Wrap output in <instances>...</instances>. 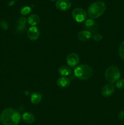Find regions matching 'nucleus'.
<instances>
[{"label": "nucleus", "mask_w": 124, "mask_h": 125, "mask_svg": "<svg viewBox=\"0 0 124 125\" xmlns=\"http://www.w3.org/2000/svg\"><path fill=\"white\" fill-rule=\"evenodd\" d=\"M20 120V114L14 109H5L0 115V122L3 125H18Z\"/></svg>", "instance_id": "1"}, {"label": "nucleus", "mask_w": 124, "mask_h": 125, "mask_svg": "<svg viewBox=\"0 0 124 125\" xmlns=\"http://www.w3.org/2000/svg\"><path fill=\"white\" fill-rule=\"evenodd\" d=\"M105 10L106 5L105 2L101 1H97L89 6L87 13L90 18L95 19L102 16Z\"/></svg>", "instance_id": "2"}, {"label": "nucleus", "mask_w": 124, "mask_h": 125, "mask_svg": "<svg viewBox=\"0 0 124 125\" xmlns=\"http://www.w3.org/2000/svg\"><path fill=\"white\" fill-rule=\"evenodd\" d=\"M74 75L80 80H86L91 78L93 74V70L91 66L81 64L74 69Z\"/></svg>", "instance_id": "3"}, {"label": "nucleus", "mask_w": 124, "mask_h": 125, "mask_svg": "<svg viewBox=\"0 0 124 125\" xmlns=\"http://www.w3.org/2000/svg\"><path fill=\"white\" fill-rule=\"evenodd\" d=\"M120 72L117 67L115 66H110L106 70L105 72V77L108 83L113 84L117 81L120 78Z\"/></svg>", "instance_id": "4"}, {"label": "nucleus", "mask_w": 124, "mask_h": 125, "mask_svg": "<svg viewBox=\"0 0 124 125\" xmlns=\"http://www.w3.org/2000/svg\"><path fill=\"white\" fill-rule=\"evenodd\" d=\"M72 16L77 22H83L86 19L87 13L85 10L82 8H75L72 12Z\"/></svg>", "instance_id": "5"}, {"label": "nucleus", "mask_w": 124, "mask_h": 125, "mask_svg": "<svg viewBox=\"0 0 124 125\" xmlns=\"http://www.w3.org/2000/svg\"><path fill=\"white\" fill-rule=\"evenodd\" d=\"M85 28L86 30L93 34L97 33L99 29V26L97 23L92 19H88L85 21Z\"/></svg>", "instance_id": "6"}, {"label": "nucleus", "mask_w": 124, "mask_h": 125, "mask_svg": "<svg viewBox=\"0 0 124 125\" xmlns=\"http://www.w3.org/2000/svg\"><path fill=\"white\" fill-rule=\"evenodd\" d=\"M71 6L72 3L70 0H58L55 3L56 8L62 12L68 10Z\"/></svg>", "instance_id": "7"}, {"label": "nucleus", "mask_w": 124, "mask_h": 125, "mask_svg": "<svg viewBox=\"0 0 124 125\" xmlns=\"http://www.w3.org/2000/svg\"><path fill=\"white\" fill-rule=\"evenodd\" d=\"M79 56L74 52L69 54L66 57V62L69 67H76L79 63Z\"/></svg>", "instance_id": "8"}, {"label": "nucleus", "mask_w": 124, "mask_h": 125, "mask_svg": "<svg viewBox=\"0 0 124 125\" xmlns=\"http://www.w3.org/2000/svg\"><path fill=\"white\" fill-rule=\"evenodd\" d=\"M40 36V31L36 26H31L27 31V37L30 40H36Z\"/></svg>", "instance_id": "9"}, {"label": "nucleus", "mask_w": 124, "mask_h": 125, "mask_svg": "<svg viewBox=\"0 0 124 125\" xmlns=\"http://www.w3.org/2000/svg\"><path fill=\"white\" fill-rule=\"evenodd\" d=\"M115 87L111 84H106L102 89V94L105 97H109L114 94Z\"/></svg>", "instance_id": "10"}, {"label": "nucleus", "mask_w": 124, "mask_h": 125, "mask_svg": "<svg viewBox=\"0 0 124 125\" xmlns=\"http://www.w3.org/2000/svg\"><path fill=\"white\" fill-rule=\"evenodd\" d=\"M77 37L78 39L80 41L85 42L91 39V37H92V34L88 31L83 30L79 32Z\"/></svg>", "instance_id": "11"}, {"label": "nucleus", "mask_w": 124, "mask_h": 125, "mask_svg": "<svg viewBox=\"0 0 124 125\" xmlns=\"http://www.w3.org/2000/svg\"><path fill=\"white\" fill-rule=\"evenodd\" d=\"M22 119L26 123L31 124L35 122V117L32 113L27 112L23 114V115H22Z\"/></svg>", "instance_id": "12"}, {"label": "nucleus", "mask_w": 124, "mask_h": 125, "mask_svg": "<svg viewBox=\"0 0 124 125\" xmlns=\"http://www.w3.org/2000/svg\"><path fill=\"white\" fill-rule=\"evenodd\" d=\"M57 84L58 87L62 88L68 87L70 85V80L65 76H62L58 78L57 81Z\"/></svg>", "instance_id": "13"}, {"label": "nucleus", "mask_w": 124, "mask_h": 125, "mask_svg": "<svg viewBox=\"0 0 124 125\" xmlns=\"http://www.w3.org/2000/svg\"><path fill=\"white\" fill-rule=\"evenodd\" d=\"M40 21V18L38 15L32 14L29 16L27 18V22L29 24L32 25V26H35V25L38 24Z\"/></svg>", "instance_id": "14"}, {"label": "nucleus", "mask_w": 124, "mask_h": 125, "mask_svg": "<svg viewBox=\"0 0 124 125\" xmlns=\"http://www.w3.org/2000/svg\"><path fill=\"white\" fill-rule=\"evenodd\" d=\"M42 100V96L38 92H34L30 96V101L34 104H38L41 102Z\"/></svg>", "instance_id": "15"}, {"label": "nucleus", "mask_w": 124, "mask_h": 125, "mask_svg": "<svg viewBox=\"0 0 124 125\" xmlns=\"http://www.w3.org/2000/svg\"><path fill=\"white\" fill-rule=\"evenodd\" d=\"M58 73L60 75L63 76H68L69 74H71L72 70L71 67L69 66L66 65H63L60 67L58 69Z\"/></svg>", "instance_id": "16"}, {"label": "nucleus", "mask_w": 124, "mask_h": 125, "mask_svg": "<svg viewBox=\"0 0 124 125\" xmlns=\"http://www.w3.org/2000/svg\"><path fill=\"white\" fill-rule=\"evenodd\" d=\"M119 54L120 58L124 61V41H123L119 46Z\"/></svg>", "instance_id": "17"}, {"label": "nucleus", "mask_w": 124, "mask_h": 125, "mask_svg": "<svg viewBox=\"0 0 124 125\" xmlns=\"http://www.w3.org/2000/svg\"><path fill=\"white\" fill-rule=\"evenodd\" d=\"M31 12V8L29 6H25L21 9L20 13L22 15H27Z\"/></svg>", "instance_id": "18"}, {"label": "nucleus", "mask_w": 124, "mask_h": 125, "mask_svg": "<svg viewBox=\"0 0 124 125\" xmlns=\"http://www.w3.org/2000/svg\"><path fill=\"white\" fill-rule=\"evenodd\" d=\"M116 87L117 89H123L124 88V79H119L116 82Z\"/></svg>", "instance_id": "19"}, {"label": "nucleus", "mask_w": 124, "mask_h": 125, "mask_svg": "<svg viewBox=\"0 0 124 125\" xmlns=\"http://www.w3.org/2000/svg\"><path fill=\"white\" fill-rule=\"evenodd\" d=\"M92 38L94 40L98 42V41H100V40H102V35H101V34H98V33H96V34H94V35L92 37Z\"/></svg>", "instance_id": "20"}, {"label": "nucleus", "mask_w": 124, "mask_h": 125, "mask_svg": "<svg viewBox=\"0 0 124 125\" xmlns=\"http://www.w3.org/2000/svg\"><path fill=\"white\" fill-rule=\"evenodd\" d=\"M27 20L24 17H21L18 20V25L23 26H26V23Z\"/></svg>", "instance_id": "21"}, {"label": "nucleus", "mask_w": 124, "mask_h": 125, "mask_svg": "<svg viewBox=\"0 0 124 125\" xmlns=\"http://www.w3.org/2000/svg\"><path fill=\"white\" fill-rule=\"evenodd\" d=\"M0 24H1V26L2 27V28L3 29H7V28L9 27L8 24H7V23L5 20L1 21L0 22Z\"/></svg>", "instance_id": "22"}, {"label": "nucleus", "mask_w": 124, "mask_h": 125, "mask_svg": "<svg viewBox=\"0 0 124 125\" xmlns=\"http://www.w3.org/2000/svg\"><path fill=\"white\" fill-rule=\"evenodd\" d=\"M119 118L120 120H122L124 118V111H120L119 114Z\"/></svg>", "instance_id": "23"}, {"label": "nucleus", "mask_w": 124, "mask_h": 125, "mask_svg": "<svg viewBox=\"0 0 124 125\" xmlns=\"http://www.w3.org/2000/svg\"><path fill=\"white\" fill-rule=\"evenodd\" d=\"M15 1L14 0H12V1H10L9 2L8 5L9 6H12L15 4Z\"/></svg>", "instance_id": "24"}, {"label": "nucleus", "mask_w": 124, "mask_h": 125, "mask_svg": "<svg viewBox=\"0 0 124 125\" xmlns=\"http://www.w3.org/2000/svg\"><path fill=\"white\" fill-rule=\"evenodd\" d=\"M50 1H55V0H50Z\"/></svg>", "instance_id": "25"}]
</instances>
